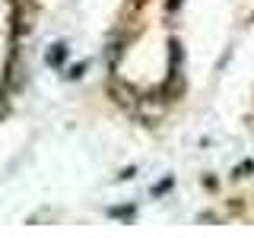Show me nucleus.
Here are the masks:
<instances>
[{
  "instance_id": "nucleus-1",
  "label": "nucleus",
  "mask_w": 254,
  "mask_h": 238,
  "mask_svg": "<svg viewBox=\"0 0 254 238\" xmlns=\"http://www.w3.org/2000/svg\"><path fill=\"white\" fill-rule=\"evenodd\" d=\"M61 58H64V45L54 48V54H48V60H51V63H61Z\"/></svg>"
}]
</instances>
